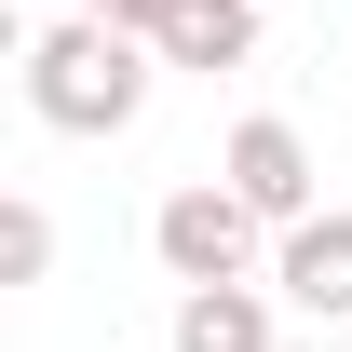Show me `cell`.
Wrapping results in <instances>:
<instances>
[{"mask_svg":"<svg viewBox=\"0 0 352 352\" xmlns=\"http://www.w3.org/2000/svg\"><path fill=\"white\" fill-rule=\"evenodd\" d=\"M149 82H163V54L122 41L109 14H68V28L28 41V109H41L54 135H122L135 109H149Z\"/></svg>","mask_w":352,"mask_h":352,"instance_id":"obj_1","label":"cell"},{"mask_svg":"<svg viewBox=\"0 0 352 352\" xmlns=\"http://www.w3.org/2000/svg\"><path fill=\"white\" fill-rule=\"evenodd\" d=\"M149 244H163L176 298H190V285H258V217H244L230 176H176L163 204H149Z\"/></svg>","mask_w":352,"mask_h":352,"instance_id":"obj_2","label":"cell"},{"mask_svg":"<svg viewBox=\"0 0 352 352\" xmlns=\"http://www.w3.org/2000/svg\"><path fill=\"white\" fill-rule=\"evenodd\" d=\"M217 176H230V190H244V217H258L271 244H285V230H298V217H325V204H311V135H298V122H271V109H258V122H230V149H217Z\"/></svg>","mask_w":352,"mask_h":352,"instance_id":"obj_3","label":"cell"},{"mask_svg":"<svg viewBox=\"0 0 352 352\" xmlns=\"http://www.w3.org/2000/svg\"><path fill=\"white\" fill-rule=\"evenodd\" d=\"M271 298L311 311V325H339V311H352V217H339V204H325V217H298L285 244H271Z\"/></svg>","mask_w":352,"mask_h":352,"instance_id":"obj_4","label":"cell"},{"mask_svg":"<svg viewBox=\"0 0 352 352\" xmlns=\"http://www.w3.org/2000/svg\"><path fill=\"white\" fill-rule=\"evenodd\" d=\"M271 339H285L271 285H190L176 298V352H271Z\"/></svg>","mask_w":352,"mask_h":352,"instance_id":"obj_5","label":"cell"},{"mask_svg":"<svg viewBox=\"0 0 352 352\" xmlns=\"http://www.w3.org/2000/svg\"><path fill=\"white\" fill-rule=\"evenodd\" d=\"M163 68H204V82H217V68H244V54H258V0H176V28L163 41Z\"/></svg>","mask_w":352,"mask_h":352,"instance_id":"obj_6","label":"cell"},{"mask_svg":"<svg viewBox=\"0 0 352 352\" xmlns=\"http://www.w3.org/2000/svg\"><path fill=\"white\" fill-rule=\"evenodd\" d=\"M0 271H14V285H41V271H54V217H41V204L0 217Z\"/></svg>","mask_w":352,"mask_h":352,"instance_id":"obj_7","label":"cell"},{"mask_svg":"<svg viewBox=\"0 0 352 352\" xmlns=\"http://www.w3.org/2000/svg\"><path fill=\"white\" fill-rule=\"evenodd\" d=\"M95 14H109L122 41H163V28H176V0H95Z\"/></svg>","mask_w":352,"mask_h":352,"instance_id":"obj_8","label":"cell"}]
</instances>
